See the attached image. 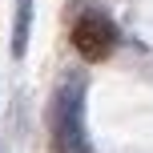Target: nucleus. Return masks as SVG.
<instances>
[{
	"label": "nucleus",
	"instance_id": "f257e3e1",
	"mask_svg": "<svg viewBox=\"0 0 153 153\" xmlns=\"http://www.w3.org/2000/svg\"><path fill=\"white\" fill-rule=\"evenodd\" d=\"M53 149L56 153H93L85 133V76H65L53 97Z\"/></svg>",
	"mask_w": 153,
	"mask_h": 153
},
{
	"label": "nucleus",
	"instance_id": "f03ea898",
	"mask_svg": "<svg viewBox=\"0 0 153 153\" xmlns=\"http://www.w3.org/2000/svg\"><path fill=\"white\" fill-rule=\"evenodd\" d=\"M73 48L85 56V61H105L117 48V28L109 16L101 12H85L81 20L73 24Z\"/></svg>",
	"mask_w": 153,
	"mask_h": 153
},
{
	"label": "nucleus",
	"instance_id": "7ed1b4c3",
	"mask_svg": "<svg viewBox=\"0 0 153 153\" xmlns=\"http://www.w3.org/2000/svg\"><path fill=\"white\" fill-rule=\"evenodd\" d=\"M28 32H32V0H16V16H12V56L28 53Z\"/></svg>",
	"mask_w": 153,
	"mask_h": 153
}]
</instances>
